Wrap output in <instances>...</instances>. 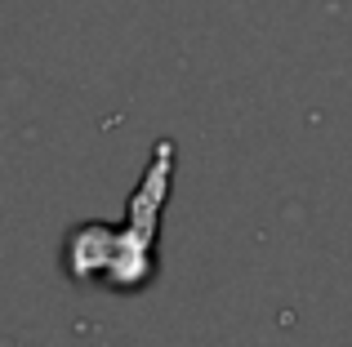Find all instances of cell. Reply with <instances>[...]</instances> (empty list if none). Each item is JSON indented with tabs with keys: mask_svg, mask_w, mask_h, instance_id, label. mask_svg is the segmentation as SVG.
<instances>
[{
	"mask_svg": "<svg viewBox=\"0 0 352 347\" xmlns=\"http://www.w3.org/2000/svg\"><path fill=\"white\" fill-rule=\"evenodd\" d=\"M174 182V143H156L138 187L129 191L125 223H76L63 236V272L76 285L138 294L156 280V236Z\"/></svg>",
	"mask_w": 352,
	"mask_h": 347,
	"instance_id": "1",
	"label": "cell"
}]
</instances>
